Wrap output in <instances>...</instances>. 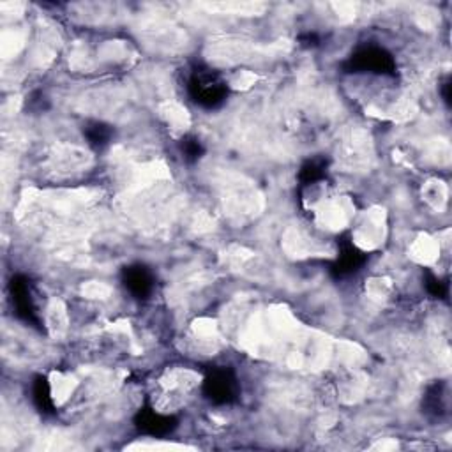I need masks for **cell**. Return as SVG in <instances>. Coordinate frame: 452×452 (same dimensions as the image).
Masks as SVG:
<instances>
[{
	"instance_id": "obj_1",
	"label": "cell",
	"mask_w": 452,
	"mask_h": 452,
	"mask_svg": "<svg viewBox=\"0 0 452 452\" xmlns=\"http://www.w3.org/2000/svg\"><path fill=\"white\" fill-rule=\"evenodd\" d=\"M385 239V214L384 210L373 209L359 217L351 230V242L359 251L374 249L380 246Z\"/></svg>"
},
{
	"instance_id": "obj_2",
	"label": "cell",
	"mask_w": 452,
	"mask_h": 452,
	"mask_svg": "<svg viewBox=\"0 0 452 452\" xmlns=\"http://www.w3.org/2000/svg\"><path fill=\"white\" fill-rule=\"evenodd\" d=\"M191 87L195 90L196 101L200 99V103H207V105H214L223 94V83L210 73H198L193 78Z\"/></svg>"
},
{
	"instance_id": "obj_3",
	"label": "cell",
	"mask_w": 452,
	"mask_h": 452,
	"mask_svg": "<svg viewBox=\"0 0 452 452\" xmlns=\"http://www.w3.org/2000/svg\"><path fill=\"white\" fill-rule=\"evenodd\" d=\"M411 256L418 263H433L440 256V242L430 235H418L411 246Z\"/></svg>"
},
{
	"instance_id": "obj_4",
	"label": "cell",
	"mask_w": 452,
	"mask_h": 452,
	"mask_svg": "<svg viewBox=\"0 0 452 452\" xmlns=\"http://www.w3.org/2000/svg\"><path fill=\"white\" fill-rule=\"evenodd\" d=\"M205 387L210 394V400L228 401L230 396H232L233 384L230 381V378L226 377V373H219L210 378V380H207Z\"/></svg>"
},
{
	"instance_id": "obj_5",
	"label": "cell",
	"mask_w": 452,
	"mask_h": 452,
	"mask_svg": "<svg viewBox=\"0 0 452 452\" xmlns=\"http://www.w3.org/2000/svg\"><path fill=\"white\" fill-rule=\"evenodd\" d=\"M424 198L435 209H442L447 203V187L442 180H430L424 187Z\"/></svg>"
},
{
	"instance_id": "obj_6",
	"label": "cell",
	"mask_w": 452,
	"mask_h": 452,
	"mask_svg": "<svg viewBox=\"0 0 452 452\" xmlns=\"http://www.w3.org/2000/svg\"><path fill=\"white\" fill-rule=\"evenodd\" d=\"M126 284L129 286V290H131L133 293H136V296H142V293H147L150 290L149 276H147L145 270H142L140 267L135 270L131 269L129 272H127Z\"/></svg>"
}]
</instances>
